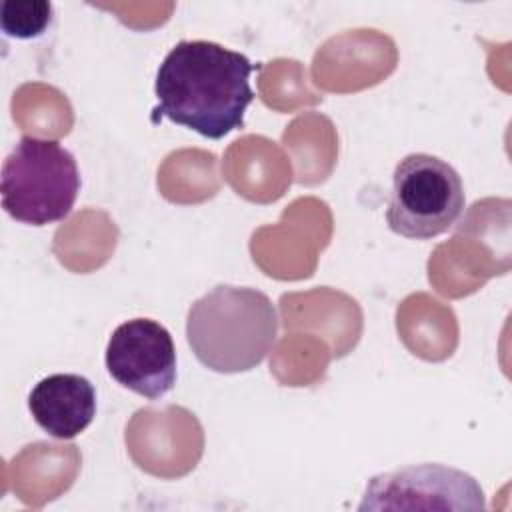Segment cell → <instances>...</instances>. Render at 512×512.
I'll return each mask as SVG.
<instances>
[{
  "instance_id": "obj_5",
  "label": "cell",
  "mask_w": 512,
  "mask_h": 512,
  "mask_svg": "<svg viewBox=\"0 0 512 512\" xmlns=\"http://www.w3.org/2000/svg\"><path fill=\"white\" fill-rule=\"evenodd\" d=\"M474 476L436 462L410 464L368 480L358 510H484Z\"/></svg>"
},
{
  "instance_id": "obj_3",
  "label": "cell",
  "mask_w": 512,
  "mask_h": 512,
  "mask_svg": "<svg viewBox=\"0 0 512 512\" xmlns=\"http://www.w3.org/2000/svg\"><path fill=\"white\" fill-rule=\"evenodd\" d=\"M2 208L22 224L64 220L80 192L78 164L58 140L22 136L2 164Z\"/></svg>"
},
{
  "instance_id": "obj_4",
  "label": "cell",
  "mask_w": 512,
  "mask_h": 512,
  "mask_svg": "<svg viewBox=\"0 0 512 512\" xmlns=\"http://www.w3.org/2000/svg\"><path fill=\"white\" fill-rule=\"evenodd\" d=\"M464 204V184L454 166L438 156L414 152L394 168L386 222L404 238L430 240L458 222Z\"/></svg>"
},
{
  "instance_id": "obj_6",
  "label": "cell",
  "mask_w": 512,
  "mask_h": 512,
  "mask_svg": "<svg viewBox=\"0 0 512 512\" xmlns=\"http://www.w3.org/2000/svg\"><path fill=\"white\" fill-rule=\"evenodd\" d=\"M104 360L120 386L148 400H160L176 384L174 340L152 318L122 322L108 340Z\"/></svg>"
},
{
  "instance_id": "obj_1",
  "label": "cell",
  "mask_w": 512,
  "mask_h": 512,
  "mask_svg": "<svg viewBox=\"0 0 512 512\" xmlns=\"http://www.w3.org/2000/svg\"><path fill=\"white\" fill-rule=\"evenodd\" d=\"M248 56L210 40H182L162 60L154 94L156 114L204 138L220 140L242 128L254 100Z\"/></svg>"
},
{
  "instance_id": "obj_8",
  "label": "cell",
  "mask_w": 512,
  "mask_h": 512,
  "mask_svg": "<svg viewBox=\"0 0 512 512\" xmlns=\"http://www.w3.org/2000/svg\"><path fill=\"white\" fill-rule=\"evenodd\" d=\"M52 20V4L46 0H6L0 6L2 30L20 40L40 36Z\"/></svg>"
},
{
  "instance_id": "obj_7",
  "label": "cell",
  "mask_w": 512,
  "mask_h": 512,
  "mask_svg": "<svg viewBox=\"0 0 512 512\" xmlns=\"http://www.w3.org/2000/svg\"><path fill=\"white\" fill-rule=\"evenodd\" d=\"M28 410L46 434L70 440L92 424L96 390L80 374H50L30 390Z\"/></svg>"
},
{
  "instance_id": "obj_2",
  "label": "cell",
  "mask_w": 512,
  "mask_h": 512,
  "mask_svg": "<svg viewBox=\"0 0 512 512\" xmlns=\"http://www.w3.org/2000/svg\"><path fill=\"white\" fill-rule=\"evenodd\" d=\"M276 338L278 314L262 290L218 284L188 308V346L212 372L238 374L256 368Z\"/></svg>"
}]
</instances>
